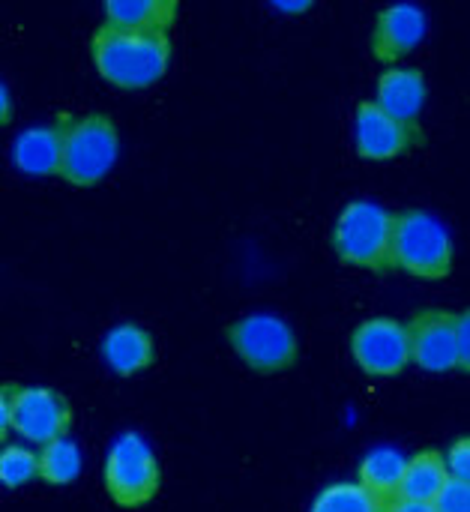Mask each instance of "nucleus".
Masks as SVG:
<instances>
[{
	"instance_id": "39448f33",
	"label": "nucleus",
	"mask_w": 470,
	"mask_h": 512,
	"mask_svg": "<svg viewBox=\"0 0 470 512\" xmlns=\"http://www.w3.org/2000/svg\"><path fill=\"white\" fill-rule=\"evenodd\" d=\"M393 267H399L411 276H420V279L450 276L453 240H450L447 228L423 210L396 213Z\"/></svg>"
},
{
	"instance_id": "a211bd4d",
	"label": "nucleus",
	"mask_w": 470,
	"mask_h": 512,
	"mask_svg": "<svg viewBox=\"0 0 470 512\" xmlns=\"http://www.w3.org/2000/svg\"><path fill=\"white\" fill-rule=\"evenodd\" d=\"M81 474V450L75 441L60 438L39 450V477L51 486H69Z\"/></svg>"
},
{
	"instance_id": "b1692460",
	"label": "nucleus",
	"mask_w": 470,
	"mask_h": 512,
	"mask_svg": "<svg viewBox=\"0 0 470 512\" xmlns=\"http://www.w3.org/2000/svg\"><path fill=\"white\" fill-rule=\"evenodd\" d=\"M387 512H438L435 504H414V501H402L396 498L393 504H387Z\"/></svg>"
},
{
	"instance_id": "aec40b11",
	"label": "nucleus",
	"mask_w": 470,
	"mask_h": 512,
	"mask_svg": "<svg viewBox=\"0 0 470 512\" xmlns=\"http://www.w3.org/2000/svg\"><path fill=\"white\" fill-rule=\"evenodd\" d=\"M39 477V453H30L24 447H3L0 453V483L6 489H18Z\"/></svg>"
},
{
	"instance_id": "f257e3e1",
	"label": "nucleus",
	"mask_w": 470,
	"mask_h": 512,
	"mask_svg": "<svg viewBox=\"0 0 470 512\" xmlns=\"http://www.w3.org/2000/svg\"><path fill=\"white\" fill-rule=\"evenodd\" d=\"M93 63L99 75L117 87L141 90L156 84L171 60V39L168 33H147V30H126L114 24H102L90 42Z\"/></svg>"
},
{
	"instance_id": "423d86ee",
	"label": "nucleus",
	"mask_w": 470,
	"mask_h": 512,
	"mask_svg": "<svg viewBox=\"0 0 470 512\" xmlns=\"http://www.w3.org/2000/svg\"><path fill=\"white\" fill-rule=\"evenodd\" d=\"M105 492L117 507L135 510L156 498L159 492V462L150 444L126 432L120 435L105 459Z\"/></svg>"
},
{
	"instance_id": "4468645a",
	"label": "nucleus",
	"mask_w": 470,
	"mask_h": 512,
	"mask_svg": "<svg viewBox=\"0 0 470 512\" xmlns=\"http://www.w3.org/2000/svg\"><path fill=\"white\" fill-rule=\"evenodd\" d=\"M450 480L453 474L447 468V456H441L438 450H423L414 459H408L399 498L414 504H435L450 486Z\"/></svg>"
},
{
	"instance_id": "7ed1b4c3",
	"label": "nucleus",
	"mask_w": 470,
	"mask_h": 512,
	"mask_svg": "<svg viewBox=\"0 0 470 512\" xmlns=\"http://www.w3.org/2000/svg\"><path fill=\"white\" fill-rule=\"evenodd\" d=\"M396 216L372 201H351L333 228V249L345 264L366 270L393 267Z\"/></svg>"
},
{
	"instance_id": "412c9836",
	"label": "nucleus",
	"mask_w": 470,
	"mask_h": 512,
	"mask_svg": "<svg viewBox=\"0 0 470 512\" xmlns=\"http://www.w3.org/2000/svg\"><path fill=\"white\" fill-rule=\"evenodd\" d=\"M438 512H470V483L465 480H450L444 495L435 501Z\"/></svg>"
},
{
	"instance_id": "9d476101",
	"label": "nucleus",
	"mask_w": 470,
	"mask_h": 512,
	"mask_svg": "<svg viewBox=\"0 0 470 512\" xmlns=\"http://www.w3.org/2000/svg\"><path fill=\"white\" fill-rule=\"evenodd\" d=\"M411 357L426 372L459 369V315L429 309L408 324Z\"/></svg>"
},
{
	"instance_id": "6ab92c4d",
	"label": "nucleus",
	"mask_w": 470,
	"mask_h": 512,
	"mask_svg": "<svg viewBox=\"0 0 470 512\" xmlns=\"http://www.w3.org/2000/svg\"><path fill=\"white\" fill-rule=\"evenodd\" d=\"M309 512H387V504L360 483H333L315 498Z\"/></svg>"
},
{
	"instance_id": "2eb2a0df",
	"label": "nucleus",
	"mask_w": 470,
	"mask_h": 512,
	"mask_svg": "<svg viewBox=\"0 0 470 512\" xmlns=\"http://www.w3.org/2000/svg\"><path fill=\"white\" fill-rule=\"evenodd\" d=\"M174 21H177L174 0H108L105 3V24H114V27L168 33Z\"/></svg>"
},
{
	"instance_id": "f3484780",
	"label": "nucleus",
	"mask_w": 470,
	"mask_h": 512,
	"mask_svg": "<svg viewBox=\"0 0 470 512\" xmlns=\"http://www.w3.org/2000/svg\"><path fill=\"white\" fill-rule=\"evenodd\" d=\"M405 468H408V459L399 450H372L360 465L357 483L366 492H372L378 501L393 504L399 498V492H402Z\"/></svg>"
},
{
	"instance_id": "6e6552de",
	"label": "nucleus",
	"mask_w": 470,
	"mask_h": 512,
	"mask_svg": "<svg viewBox=\"0 0 470 512\" xmlns=\"http://www.w3.org/2000/svg\"><path fill=\"white\" fill-rule=\"evenodd\" d=\"M351 354L366 375H375V378L399 375L408 363H414L408 324L396 318L363 321L351 336Z\"/></svg>"
},
{
	"instance_id": "ddd939ff",
	"label": "nucleus",
	"mask_w": 470,
	"mask_h": 512,
	"mask_svg": "<svg viewBox=\"0 0 470 512\" xmlns=\"http://www.w3.org/2000/svg\"><path fill=\"white\" fill-rule=\"evenodd\" d=\"M102 357L117 375H138L153 363V339L138 324H120L102 339Z\"/></svg>"
},
{
	"instance_id": "4be33fe9",
	"label": "nucleus",
	"mask_w": 470,
	"mask_h": 512,
	"mask_svg": "<svg viewBox=\"0 0 470 512\" xmlns=\"http://www.w3.org/2000/svg\"><path fill=\"white\" fill-rule=\"evenodd\" d=\"M447 468H450L453 480H465V483H470V438H459V441L447 450Z\"/></svg>"
},
{
	"instance_id": "1a4fd4ad",
	"label": "nucleus",
	"mask_w": 470,
	"mask_h": 512,
	"mask_svg": "<svg viewBox=\"0 0 470 512\" xmlns=\"http://www.w3.org/2000/svg\"><path fill=\"white\" fill-rule=\"evenodd\" d=\"M354 135H357V153L363 159H375V162L396 159V156L408 153L411 147H417L423 141V132H420L417 123L396 120L375 99L357 105Z\"/></svg>"
},
{
	"instance_id": "f03ea898",
	"label": "nucleus",
	"mask_w": 470,
	"mask_h": 512,
	"mask_svg": "<svg viewBox=\"0 0 470 512\" xmlns=\"http://www.w3.org/2000/svg\"><path fill=\"white\" fill-rule=\"evenodd\" d=\"M60 177L72 186L99 183L117 162L120 135L111 117H60Z\"/></svg>"
},
{
	"instance_id": "dca6fc26",
	"label": "nucleus",
	"mask_w": 470,
	"mask_h": 512,
	"mask_svg": "<svg viewBox=\"0 0 470 512\" xmlns=\"http://www.w3.org/2000/svg\"><path fill=\"white\" fill-rule=\"evenodd\" d=\"M12 162L24 174H60V129L33 126L12 144Z\"/></svg>"
},
{
	"instance_id": "9b49d317",
	"label": "nucleus",
	"mask_w": 470,
	"mask_h": 512,
	"mask_svg": "<svg viewBox=\"0 0 470 512\" xmlns=\"http://www.w3.org/2000/svg\"><path fill=\"white\" fill-rule=\"evenodd\" d=\"M426 36V12L414 3H396L384 9L372 30V51L378 60L393 63L414 51Z\"/></svg>"
},
{
	"instance_id": "20e7f679",
	"label": "nucleus",
	"mask_w": 470,
	"mask_h": 512,
	"mask_svg": "<svg viewBox=\"0 0 470 512\" xmlns=\"http://www.w3.org/2000/svg\"><path fill=\"white\" fill-rule=\"evenodd\" d=\"M72 426V411L66 399L48 387H18L3 384L0 390V432L21 435L30 444L48 447L66 438Z\"/></svg>"
},
{
	"instance_id": "0eeeda50",
	"label": "nucleus",
	"mask_w": 470,
	"mask_h": 512,
	"mask_svg": "<svg viewBox=\"0 0 470 512\" xmlns=\"http://www.w3.org/2000/svg\"><path fill=\"white\" fill-rule=\"evenodd\" d=\"M228 342L237 357L255 372H285L297 363V339L294 330L267 312L246 315L228 327Z\"/></svg>"
},
{
	"instance_id": "f8f14e48",
	"label": "nucleus",
	"mask_w": 470,
	"mask_h": 512,
	"mask_svg": "<svg viewBox=\"0 0 470 512\" xmlns=\"http://www.w3.org/2000/svg\"><path fill=\"white\" fill-rule=\"evenodd\" d=\"M387 114L405 123H417L426 102V78L420 69H387L378 78V99Z\"/></svg>"
},
{
	"instance_id": "5701e85b",
	"label": "nucleus",
	"mask_w": 470,
	"mask_h": 512,
	"mask_svg": "<svg viewBox=\"0 0 470 512\" xmlns=\"http://www.w3.org/2000/svg\"><path fill=\"white\" fill-rule=\"evenodd\" d=\"M459 369L470 372V309L459 315Z\"/></svg>"
}]
</instances>
